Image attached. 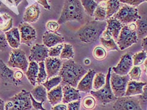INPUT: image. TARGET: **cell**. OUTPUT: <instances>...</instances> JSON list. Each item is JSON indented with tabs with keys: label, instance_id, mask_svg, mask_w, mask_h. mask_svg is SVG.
<instances>
[{
	"label": "cell",
	"instance_id": "obj_1",
	"mask_svg": "<svg viewBox=\"0 0 147 110\" xmlns=\"http://www.w3.org/2000/svg\"><path fill=\"white\" fill-rule=\"evenodd\" d=\"M87 72L88 71L84 67L71 59L62 63L58 75L62 78L61 84L62 86L70 85L72 87L77 88L80 80Z\"/></svg>",
	"mask_w": 147,
	"mask_h": 110
},
{
	"label": "cell",
	"instance_id": "obj_2",
	"mask_svg": "<svg viewBox=\"0 0 147 110\" xmlns=\"http://www.w3.org/2000/svg\"><path fill=\"white\" fill-rule=\"evenodd\" d=\"M107 22L104 21H91L83 25L77 32V36L81 42L89 44L96 41L105 30Z\"/></svg>",
	"mask_w": 147,
	"mask_h": 110
},
{
	"label": "cell",
	"instance_id": "obj_3",
	"mask_svg": "<svg viewBox=\"0 0 147 110\" xmlns=\"http://www.w3.org/2000/svg\"><path fill=\"white\" fill-rule=\"evenodd\" d=\"M84 9L81 0H65L58 23L62 25L71 21H81L84 18Z\"/></svg>",
	"mask_w": 147,
	"mask_h": 110
},
{
	"label": "cell",
	"instance_id": "obj_4",
	"mask_svg": "<svg viewBox=\"0 0 147 110\" xmlns=\"http://www.w3.org/2000/svg\"><path fill=\"white\" fill-rule=\"evenodd\" d=\"M138 41V37L137 35L136 23H131L128 25H123L117 40L119 50L123 51L128 49Z\"/></svg>",
	"mask_w": 147,
	"mask_h": 110
},
{
	"label": "cell",
	"instance_id": "obj_5",
	"mask_svg": "<svg viewBox=\"0 0 147 110\" xmlns=\"http://www.w3.org/2000/svg\"><path fill=\"white\" fill-rule=\"evenodd\" d=\"M111 71L112 68L109 67L107 75L106 76L105 84L101 89L90 92L93 97H94L97 101L103 105L115 101L117 99L113 92L111 84H110V77H111Z\"/></svg>",
	"mask_w": 147,
	"mask_h": 110
},
{
	"label": "cell",
	"instance_id": "obj_6",
	"mask_svg": "<svg viewBox=\"0 0 147 110\" xmlns=\"http://www.w3.org/2000/svg\"><path fill=\"white\" fill-rule=\"evenodd\" d=\"M130 78L128 74L121 76L116 74L115 72H111L110 77V84L116 98L124 96L126 91L127 85L130 81Z\"/></svg>",
	"mask_w": 147,
	"mask_h": 110
},
{
	"label": "cell",
	"instance_id": "obj_7",
	"mask_svg": "<svg viewBox=\"0 0 147 110\" xmlns=\"http://www.w3.org/2000/svg\"><path fill=\"white\" fill-rule=\"evenodd\" d=\"M113 16L118 20L123 25H128L129 23L136 22L138 19L141 18V16L138 14V9L128 5L122 6Z\"/></svg>",
	"mask_w": 147,
	"mask_h": 110
},
{
	"label": "cell",
	"instance_id": "obj_8",
	"mask_svg": "<svg viewBox=\"0 0 147 110\" xmlns=\"http://www.w3.org/2000/svg\"><path fill=\"white\" fill-rule=\"evenodd\" d=\"M7 65L9 67L18 68L25 72L29 65L25 52L22 49H13L9 55Z\"/></svg>",
	"mask_w": 147,
	"mask_h": 110
},
{
	"label": "cell",
	"instance_id": "obj_9",
	"mask_svg": "<svg viewBox=\"0 0 147 110\" xmlns=\"http://www.w3.org/2000/svg\"><path fill=\"white\" fill-rule=\"evenodd\" d=\"M139 98L134 96L117 98L113 108L116 110H141L142 109Z\"/></svg>",
	"mask_w": 147,
	"mask_h": 110
},
{
	"label": "cell",
	"instance_id": "obj_10",
	"mask_svg": "<svg viewBox=\"0 0 147 110\" xmlns=\"http://www.w3.org/2000/svg\"><path fill=\"white\" fill-rule=\"evenodd\" d=\"M30 92L22 89L17 94L13 96L8 100L12 103L13 106L10 110H28L32 108Z\"/></svg>",
	"mask_w": 147,
	"mask_h": 110
},
{
	"label": "cell",
	"instance_id": "obj_11",
	"mask_svg": "<svg viewBox=\"0 0 147 110\" xmlns=\"http://www.w3.org/2000/svg\"><path fill=\"white\" fill-rule=\"evenodd\" d=\"M18 28L20 33L22 44H25L30 46L33 42L36 40V30L30 25L29 23L23 22L18 25Z\"/></svg>",
	"mask_w": 147,
	"mask_h": 110
},
{
	"label": "cell",
	"instance_id": "obj_12",
	"mask_svg": "<svg viewBox=\"0 0 147 110\" xmlns=\"http://www.w3.org/2000/svg\"><path fill=\"white\" fill-rule=\"evenodd\" d=\"M133 66L132 56L129 53H126L120 59L119 63L116 66L113 67L112 70L116 74L121 76L128 74Z\"/></svg>",
	"mask_w": 147,
	"mask_h": 110
},
{
	"label": "cell",
	"instance_id": "obj_13",
	"mask_svg": "<svg viewBox=\"0 0 147 110\" xmlns=\"http://www.w3.org/2000/svg\"><path fill=\"white\" fill-rule=\"evenodd\" d=\"M49 49L44 44H35L33 45L31 50L30 54L28 57V61L40 62L45 61L49 57Z\"/></svg>",
	"mask_w": 147,
	"mask_h": 110
},
{
	"label": "cell",
	"instance_id": "obj_14",
	"mask_svg": "<svg viewBox=\"0 0 147 110\" xmlns=\"http://www.w3.org/2000/svg\"><path fill=\"white\" fill-rule=\"evenodd\" d=\"M44 62L48 78L54 77L59 74L62 65V61L61 58L49 56Z\"/></svg>",
	"mask_w": 147,
	"mask_h": 110
},
{
	"label": "cell",
	"instance_id": "obj_15",
	"mask_svg": "<svg viewBox=\"0 0 147 110\" xmlns=\"http://www.w3.org/2000/svg\"><path fill=\"white\" fill-rule=\"evenodd\" d=\"M96 74L95 70L89 69L79 82L77 89L83 92H90L92 89L93 80Z\"/></svg>",
	"mask_w": 147,
	"mask_h": 110
},
{
	"label": "cell",
	"instance_id": "obj_16",
	"mask_svg": "<svg viewBox=\"0 0 147 110\" xmlns=\"http://www.w3.org/2000/svg\"><path fill=\"white\" fill-rule=\"evenodd\" d=\"M63 98L62 103L63 104H68L69 103L77 100H81V96L79 91L76 88L70 85H64L62 87Z\"/></svg>",
	"mask_w": 147,
	"mask_h": 110
},
{
	"label": "cell",
	"instance_id": "obj_17",
	"mask_svg": "<svg viewBox=\"0 0 147 110\" xmlns=\"http://www.w3.org/2000/svg\"><path fill=\"white\" fill-rule=\"evenodd\" d=\"M106 22L107 26L106 29L111 33L113 38L117 42L119 33L124 25L120 22L118 20L115 18L114 16H111V17L108 18Z\"/></svg>",
	"mask_w": 147,
	"mask_h": 110
},
{
	"label": "cell",
	"instance_id": "obj_18",
	"mask_svg": "<svg viewBox=\"0 0 147 110\" xmlns=\"http://www.w3.org/2000/svg\"><path fill=\"white\" fill-rule=\"evenodd\" d=\"M43 44L48 48H51L64 42V38L57 33L47 31L45 32L42 36Z\"/></svg>",
	"mask_w": 147,
	"mask_h": 110
},
{
	"label": "cell",
	"instance_id": "obj_19",
	"mask_svg": "<svg viewBox=\"0 0 147 110\" xmlns=\"http://www.w3.org/2000/svg\"><path fill=\"white\" fill-rule=\"evenodd\" d=\"M40 15V9L38 3H34L25 9L23 15V21L29 23H35L38 20Z\"/></svg>",
	"mask_w": 147,
	"mask_h": 110
},
{
	"label": "cell",
	"instance_id": "obj_20",
	"mask_svg": "<svg viewBox=\"0 0 147 110\" xmlns=\"http://www.w3.org/2000/svg\"><path fill=\"white\" fill-rule=\"evenodd\" d=\"M0 78L3 81L9 84H16V83L20 81L15 78L14 71L9 69L8 66H6L1 59H0Z\"/></svg>",
	"mask_w": 147,
	"mask_h": 110
},
{
	"label": "cell",
	"instance_id": "obj_21",
	"mask_svg": "<svg viewBox=\"0 0 147 110\" xmlns=\"http://www.w3.org/2000/svg\"><path fill=\"white\" fill-rule=\"evenodd\" d=\"M5 33L8 45L13 49H18L21 44V36L18 28H13Z\"/></svg>",
	"mask_w": 147,
	"mask_h": 110
},
{
	"label": "cell",
	"instance_id": "obj_22",
	"mask_svg": "<svg viewBox=\"0 0 147 110\" xmlns=\"http://www.w3.org/2000/svg\"><path fill=\"white\" fill-rule=\"evenodd\" d=\"M146 84L143 82H137L134 80L129 81L127 85L126 91L125 96H136L142 94L143 89L144 86Z\"/></svg>",
	"mask_w": 147,
	"mask_h": 110
},
{
	"label": "cell",
	"instance_id": "obj_23",
	"mask_svg": "<svg viewBox=\"0 0 147 110\" xmlns=\"http://www.w3.org/2000/svg\"><path fill=\"white\" fill-rule=\"evenodd\" d=\"M63 91L61 85L56 86L55 88L47 91V99L49 103L53 106L59 104L62 101Z\"/></svg>",
	"mask_w": 147,
	"mask_h": 110
},
{
	"label": "cell",
	"instance_id": "obj_24",
	"mask_svg": "<svg viewBox=\"0 0 147 110\" xmlns=\"http://www.w3.org/2000/svg\"><path fill=\"white\" fill-rule=\"evenodd\" d=\"M39 70L38 63L35 61H30L26 71L25 74L29 82L33 86H35L36 83V78H37Z\"/></svg>",
	"mask_w": 147,
	"mask_h": 110
},
{
	"label": "cell",
	"instance_id": "obj_25",
	"mask_svg": "<svg viewBox=\"0 0 147 110\" xmlns=\"http://www.w3.org/2000/svg\"><path fill=\"white\" fill-rule=\"evenodd\" d=\"M30 93L33 97L39 102H45L47 99V90L42 84L33 88Z\"/></svg>",
	"mask_w": 147,
	"mask_h": 110
},
{
	"label": "cell",
	"instance_id": "obj_26",
	"mask_svg": "<svg viewBox=\"0 0 147 110\" xmlns=\"http://www.w3.org/2000/svg\"><path fill=\"white\" fill-rule=\"evenodd\" d=\"M119 0H106V7L107 18L111 17L118 12L120 9Z\"/></svg>",
	"mask_w": 147,
	"mask_h": 110
},
{
	"label": "cell",
	"instance_id": "obj_27",
	"mask_svg": "<svg viewBox=\"0 0 147 110\" xmlns=\"http://www.w3.org/2000/svg\"><path fill=\"white\" fill-rule=\"evenodd\" d=\"M136 32L138 38H144L147 36V19L140 18L136 21Z\"/></svg>",
	"mask_w": 147,
	"mask_h": 110
},
{
	"label": "cell",
	"instance_id": "obj_28",
	"mask_svg": "<svg viewBox=\"0 0 147 110\" xmlns=\"http://www.w3.org/2000/svg\"><path fill=\"white\" fill-rule=\"evenodd\" d=\"M81 2L85 13L90 16H93L98 3L95 0H81Z\"/></svg>",
	"mask_w": 147,
	"mask_h": 110
},
{
	"label": "cell",
	"instance_id": "obj_29",
	"mask_svg": "<svg viewBox=\"0 0 147 110\" xmlns=\"http://www.w3.org/2000/svg\"><path fill=\"white\" fill-rule=\"evenodd\" d=\"M93 16H94V20L96 21H105L106 19H107L106 6L98 3V5L97 6L94 12Z\"/></svg>",
	"mask_w": 147,
	"mask_h": 110
},
{
	"label": "cell",
	"instance_id": "obj_30",
	"mask_svg": "<svg viewBox=\"0 0 147 110\" xmlns=\"http://www.w3.org/2000/svg\"><path fill=\"white\" fill-rule=\"evenodd\" d=\"M62 82V78L60 76H56L54 77L49 78L47 81L42 83V84L44 86L47 90V91H49L50 90L55 88L56 86L60 85Z\"/></svg>",
	"mask_w": 147,
	"mask_h": 110
},
{
	"label": "cell",
	"instance_id": "obj_31",
	"mask_svg": "<svg viewBox=\"0 0 147 110\" xmlns=\"http://www.w3.org/2000/svg\"><path fill=\"white\" fill-rule=\"evenodd\" d=\"M99 38L102 46L106 49L108 50V51H119L118 45H117L116 41L113 38L108 40L105 39L103 37H100Z\"/></svg>",
	"mask_w": 147,
	"mask_h": 110
},
{
	"label": "cell",
	"instance_id": "obj_32",
	"mask_svg": "<svg viewBox=\"0 0 147 110\" xmlns=\"http://www.w3.org/2000/svg\"><path fill=\"white\" fill-rule=\"evenodd\" d=\"M106 82V76L102 73H98L96 74L94 80H93V86L92 88L95 91L101 89L105 85Z\"/></svg>",
	"mask_w": 147,
	"mask_h": 110
},
{
	"label": "cell",
	"instance_id": "obj_33",
	"mask_svg": "<svg viewBox=\"0 0 147 110\" xmlns=\"http://www.w3.org/2000/svg\"><path fill=\"white\" fill-rule=\"evenodd\" d=\"M74 57V52L72 46L67 44H63V47L60 55V58L61 59H71Z\"/></svg>",
	"mask_w": 147,
	"mask_h": 110
},
{
	"label": "cell",
	"instance_id": "obj_34",
	"mask_svg": "<svg viewBox=\"0 0 147 110\" xmlns=\"http://www.w3.org/2000/svg\"><path fill=\"white\" fill-rule=\"evenodd\" d=\"M39 65V70H38V74L37 78H36V83L38 84H42V83L44 82L47 78V73L46 71L45 65V62L42 61L38 62Z\"/></svg>",
	"mask_w": 147,
	"mask_h": 110
},
{
	"label": "cell",
	"instance_id": "obj_35",
	"mask_svg": "<svg viewBox=\"0 0 147 110\" xmlns=\"http://www.w3.org/2000/svg\"><path fill=\"white\" fill-rule=\"evenodd\" d=\"M147 58V54L143 51L142 52H140L138 53H136L135 55L132 56L133 61V65H139L142 64L143 62H145L146 59Z\"/></svg>",
	"mask_w": 147,
	"mask_h": 110
},
{
	"label": "cell",
	"instance_id": "obj_36",
	"mask_svg": "<svg viewBox=\"0 0 147 110\" xmlns=\"http://www.w3.org/2000/svg\"><path fill=\"white\" fill-rule=\"evenodd\" d=\"M107 53L106 50L101 47H96L93 51V56L98 61H101L106 58Z\"/></svg>",
	"mask_w": 147,
	"mask_h": 110
},
{
	"label": "cell",
	"instance_id": "obj_37",
	"mask_svg": "<svg viewBox=\"0 0 147 110\" xmlns=\"http://www.w3.org/2000/svg\"><path fill=\"white\" fill-rule=\"evenodd\" d=\"M96 101L93 96H87L82 101V105L84 108L87 109H92L95 107Z\"/></svg>",
	"mask_w": 147,
	"mask_h": 110
},
{
	"label": "cell",
	"instance_id": "obj_38",
	"mask_svg": "<svg viewBox=\"0 0 147 110\" xmlns=\"http://www.w3.org/2000/svg\"><path fill=\"white\" fill-rule=\"evenodd\" d=\"M142 71L141 69L137 65L134 66L131 69L128 73V75L131 80H134V81H140V77H141Z\"/></svg>",
	"mask_w": 147,
	"mask_h": 110
},
{
	"label": "cell",
	"instance_id": "obj_39",
	"mask_svg": "<svg viewBox=\"0 0 147 110\" xmlns=\"http://www.w3.org/2000/svg\"><path fill=\"white\" fill-rule=\"evenodd\" d=\"M63 47V44H59L52 47L49 48V57H59L61 54L62 49Z\"/></svg>",
	"mask_w": 147,
	"mask_h": 110
},
{
	"label": "cell",
	"instance_id": "obj_40",
	"mask_svg": "<svg viewBox=\"0 0 147 110\" xmlns=\"http://www.w3.org/2000/svg\"><path fill=\"white\" fill-rule=\"evenodd\" d=\"M8 43L6 40L5 33L0 30V51H3L7 47Z\"/></svg>",
	"mask_w": 147,
	"mask_h": 110
},
{
	"label": "cell",
	"instance_id": "obj_41",
	"mask_svg": "<svg viewBox=\"0 0 147 110\" xmlns=\"http://www.w3.org/2000/svg\"><path fill=\"white\" fill-rule=\"evenodd\" d=\"M59 24L58 22H56L54 21H49L46 24L47 29L50 32H55L59 28Z\"/></svg>",
	"mask_w": 147,
	"mask_h": 110
},
{
	"label": "cell",
	"instance_id": "obj_42",
	"mask_svg": "<svg viewBox=\"0 0 147 110\" xmlns=\"http://www.w3.org/2000/svg\"><path fill=\"white\" fill-rule=\"evenodd\" d=\"M119 1L129 6H138L142 3L145 2V0H119Z\"/></svg>",
	"mask_w": 147,
	"mask_h": 110
},
{
	"label": "cell",
	"instance_id": "obj_43",
	"mask_svg": "<svg viewBox=\"0 0 147 110\" xmlns=\"http://www.w3.org/2000/svg\"><path fill=\"white\" fill-rule=\"evenodd\" d=\"M81 107V101L77 100L70 102L67 105V109L69 110H79Z\"/></svg>",
	"mask_w": 147,
	"mask_h": 110
},
{
	"label": "cell",
	"instance_id": "obj_44",
	"mask_svg": "<svg viewBox=\"0 0 147 110\" xmlns=\"http://www.w3.org/2000/svg\"><path fill=\"white\" fill-rule=\"evenodd\" d=\"M30 97L31 101H32V106L35 109H42V110H44L45 108H43V102H39L33 97V96L32 95L31 93H30Z\"/></svg>",
	"mask_w": 147,
	"mask_h": 110
},
{
	"label": "cell",
	"instance_id": "obj_45",
	"mask_svg": "<svg viewBox=\"0 0 147 110\" xmlns=\"http://www.w3.org/2000/svg\"><path fill=\"white\" fill-rule=\"evenodd\" d=\"M138 98L140 100V102L147 103V84L144 86L142 94L139 95Z\"/></svg>",
	"mask_w": 147,
	"mask_h": 110
},
{
	"label": "cell",
	"instance_id": "obj_46",
	"mask_svg": "<svg viewBox=\"0 0 147 110\" xmlns=\"http://www.w3.org/2000/svg\"><path fill=\"white\" fill-rule=\"evenodd\" d=\"M36 1H37V3H39V4L42 5L43 8H45V9H48V10L51 9V6L49 5L47 0H36Z\"/></svg>",
	"mask_w": 147,
	"mask_h": 110
},
{
	"label": "cell",
	"instance_id": "obj_47",
	"mask_svg": "<svg viewBox=\"0 0 147 110\" xmlns=\"http://www.w3.org/2000/svg\"><path fill=\"white\" fill-rule=\"evenodd\" d=\"M53 110H67V106L63 104H57L53 106L52 108Z\"/></svg>",
	"mask_w": 147,
	"mask_h": 110
},
{
	"label": "cell",
	"instance_id": "obj_48",
	"mask_svg": "<svg viewBox=\"0 0 147 110\" xmlns=\"http://www.w3.org/2000/svg\"><path fill=\"white\" fill-rule=\"evenodd\" d=\"M142 47L143 51L147 54V36L143 38L142 41Z\"/></svg>",
	"mask_w": 147,
	"mask_h": 110
},
{
	"label": "cell",
	"instance_id": "obj_49",
	"mask_svg": "<svg viewBox=\"0 0 147 110\" xmlns=\"http://www.w3.org/2000/svg\"><path fill=\"white\" fill-rule=\"evenodd\" d=\"M15 78L17 79L20 81V79L23 78V74L20 71H16L15 72Z\"/></svg>",
	"mask_w": 147,
	"mask_h": 110
},
{
	"label": "cell",
	"instance_id": "obj_50",
	"mask_svg": "<svg viewBox=\"0 0 147 110\" xmlns=\"http://www.w3.org/2000/svg\"><path fill=\"white\" fill-rule=\"evenodd\" d=\"M5 103L3 99L0 98V110H4L5 109Z\"/></svg>",
	"mask_w": 147,
	"mask_h": 110
},
{
	"label": "cell",
	"instance_id": "obj_51",
	"mask_svg": "<svg viewBox=\"0 0 147 110\" xmlns=\"http://www.w3.org/2000/svg\"><path fill=\"white\" fill-rule=\"evenodd\" d=\"M144 65H145V72L147 74V58L146 59V60L144 62Z\"/></svg>",
	"mask_w": 147,
	"mask_h": 110
},
{
	"label": "cell",
	"instance_id": "obj_52",
	"mask_svg": "<svg viewBox=\"0 0 147 110\" xmlns=\"http://www.w3.org/2000/svg\"><path fill=\"white\" fill-rule=\"evenodd\" d=\"M22 0H14V1H15V4H16V6H17L19 5V3L22 2Z\"/></svg>",
	"mask_w": 147,
	"mask_h": 110
},
{
	"label": "cell",
	"instance_id": "obj_53",
	"mask_svg": "<svg viewBox=\"0 0 147 110\" xmlns=\"http://www.w3.org/2000/svg\"><path fill=\"white\" fill-rule=\"evenodd\" d=\"M84 63H85V64H87V65H88V64H90V61L89 59H86L85 61H84Z\"/></svg>",
	"mask_w": 147,
	"mask_h": 110
},
{
	"label": "cell",
	"instance_id": "obj_54",
	"mask_svg": "<svg viewBox=\"0 0 147 110\" xmlns=\"http://www.w3.org/2000/svg\"><path fill=\"white\" fill-rule=\"evenodd\" d=\"M95 1L98 3H100L101 2H104V1H106V0H95Z\"/></svg>",
	"mask_w": 147,
	"mask_h": 110
},
{
	"label": "cell",
	"instance_id": "obj_55",
	"mask_svg": "<svg viewBox=\"0 0 147 110\" xmlns=\"http://www.w3.org/2000/svg\"><path fill=\"white\" fill-rule=\"evenodd\" d=\"M2 5H3V4H2V3H1V1H0V6H1Z\"/></svg>",
	"mask_w": 147,
	"mask_h": 110
},
{
	"label": "cell",
	"instance_id": "obj_56",
	"mask_svg": "<svg viewBox=\"0 0 147 110\" xmlns=\"http://www.w3.org/2000/svg\"><path fill=\"white\" fill-rule=\"evenodd\" d=\"M145 1H146V2H147V0H145Z\"/></svg>",
	"mask_w": 147,
	"mask_h": 110
}]
</instances>
